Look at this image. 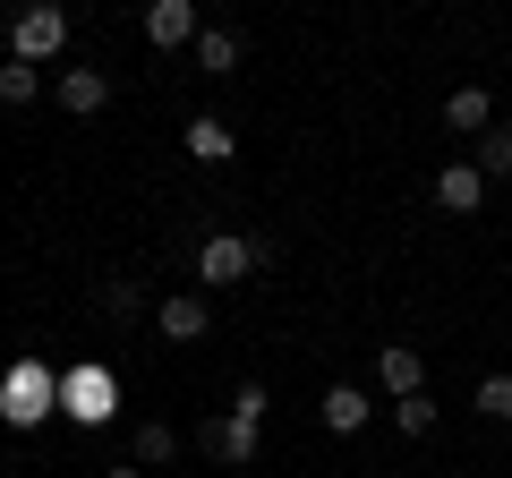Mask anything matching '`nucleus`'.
Returning a JSON list of instances; mask_svg holds the SVG:
<instances>
[{
  "label": "nucleus",
  "mask_w": 512,
  "mask_h": 478,
  "mask_svg": "<svg viewBox=\"0 0 512 478\" xmlns=\"http://www.w3.org/2000/svg\"><path fill=\"white\" fill-rule=\"evenodd\" d=\"M111 478H146V470H111Z\"/></svg>",
  "instance_id": "obj_21"
},
{
  "label": "nucleus",
  "mask_w": 512,
  "mask_h": 478,
  "mask_svg": "<svg viewBox=\"0 0 512 478\" xmlns=\"http://www.w3.org/2000/svg\"><path fill=\"white\" fill-rule=\"evenodd\" d=\"M35 94H43V69H26V60H9V69H0V103H9V111H26Z\"/></svg>",
  "instance_id": "obj_15"
},
{
  "label": "nucleus",
  "mask_w": 512,
  "mask_h": 478,
  "mask_svg": "<svg viewBox=\"0 0 512 478\" xmlns=\"http://www.w3.org/2000/svg\"><path fill=\"white\" fill-rule=\"evenodd\" d=\"M52 410H60V376L43 359H18V368L0 376V419L9 427H43Z\"/></svg>",
  "instance_id": "obj_1"
},
{
  "label": "nucleus",
  "mask_w": 512,
  "mask_h": 478,
  "mask_svg": "<svg viewBox=\"0 0 512 478\" xmlns=\"http://www.w3.org/2000/svg\"><path fill=\"white\" fill-rule=\"evenodd\" d=\"M478 410H487V419H512V376H487V385H478Z\"/></svg>",
  "instance_id": "obj_19"
},
{
  "label": "nucleus",
  "mask_w": 512,
  "mask_h": 478,
  "mask_svg": "<svg viewBox=\"0 0 512 478\" xmlns=\"http://www.w3.org/2000/svg\"><path fill=\"white\" fill-rule=\"evenodd\" d=\"M393 427H402V436H427V427H436V402H427V393H410V402H393Z\"/></svg>",
  "instance_id": "obj_18"
},
{
  "label": "nucleus",
  "mask_w": 512,
  "mask_h": 478,
  "mask_svg": "<svg viewBox=\"0 0 512 478\" xmlns=\"http://www.w3.org/2000/svg\"><path fill=\"white\" fill-rule=\"evenodd\" d=\"M256 265H265V248L239 239V231H214V239L197 248V282H205V291H231V282H248Z\"/></svg>",
  "instance_id": "obj_3"
},
{
  "label": "nucleus",
  "mask_w": 512,
  "mask_h": 478,
  "mask_svg": "<svg viewBox=\"0 0 512 478\" xmlns=\"http://www.w3.org/2000/svg\"><path fill=\"white\" fill-rule=\"evenodd\" d=\"M376 385L393 393V402H410V393H427V359H419L410 342H384V350H376Z\"/></svg>",
  "instance_id": "obj_6"
},
{
  "label": "nucleus",
  "mask_w": 512,
  "mask_h": 478,
  "mask_svg": "<svg viewBox=\"0 0 512 478\" xmlns=\"http://www.w3.org/2000/svg\"><path fill=\"white\" fill-rule=\"evenodd\" d=\"M171 453H180V436H171L163 419H146V427H137V461H146V470H163Z\"/></svg>",
  "instance_id": "obj_16"
},
{
  "label": "nucleus",
  "mask_w": 512,
  "mask_h": 478,
  "mask_svg": "<svg viewBox=\"0 0 512 478\" xmlns=\"http://www.w3.org/2000/svg\"><path fill=\"white\" fill-rule=\"evenodd\" d=\"M111 402H120V385H111V368H94V359L60 376V410H69V419L103 427V419H111Z\"/></svg>",
  "instance_id": "obj_4"
},
{
  "label": "nucleus",
  "mask_w": 512,
  "mask_h": 478,
  "mask_svg": "<svg viewBox=\"0 0 512 478\" xmlns=\"http://www.w3.org/2000/svg\"><path fill=\"white\" fill-rule=\"evenodd\" d=\"M154 333H163V342H205V299L197 291L163 299V308H154Z\"/></svg>",
  "instance_id": "obj_9"
},
{
  "label": "nucleus",
  "mask_w": 512,
  "mask_h": 478,
  "mask_svg": "<svg viewBox=\"0 0 512 478\" xmlns=\"http://www.w3.org/2000/svg\"><path fill=\"white\" fill-rule=\"evenodd\" d=\"M444 129H461V137H487V129H495V103H487V86H453V94H444Z\"/></svg>",
  "instance_id": "obj_8"
},
{
  "label": "nucleus",
  "mask_w": 512,
  "mask_h": 478,
  "mask_svg": "<svg viewBox=\"0 0 512 478\" xmlns=\"http://www.w3.org/2000/svg\"><path fill=\"white\" fill-rule=\"evenodd\" d=\"M197 35H205V26H197L188 0H154V9H146V43H154V52H197Z\"/></svg>",
  "instance_id": "obj_5"
},
{
  "label": "nucleus",
  "mask_w": 512,
  "mask_h": 478,
  "mask_svg": "<svg viewBox=\"0 0 512 478\" xmlns=\"http://www.w3.org/2000/svg\"><path fill=\"white\" fill-rule=\"evenodd\" d=\"M316 419H325V436H359V427H367V393L359 385H333L325 402H316Z\"/></svg>",
  "instance_id": "obj_11"
},
{
  "label": "nucleus",
  "mask_w": 512,
  "mask_h": 478,
  "mask_svg": "<svg viewBox=\"0 0 512 478\" xmlns=\"http://www.w3.org/2000/svg\"><path fill=\"white\" fill-rule=\"evenodd\" d=\"M436 205H444V214H478V205H487V171H478V163L436 171Z\"/></svg>",
  "instance_id": "obj_7"
},
{
  "label": "nucleus",
  "mask_w": 512,
  "mask_h": 478,
  "mask_svg": "<svg viewBox=\"0 0 512 478\" xmlns=\"http://www.w3.org/2000/svg\"><path fill=\"white\" fill-rule=\"evenodd\" d=\"M60 52H69V9H60V0H35V9L9 18V60L43 69V60H60Z\"/></svg>",
  "instance_id": "obj_2"
},
{
  "label": "nucleus",
  "mask_w": 512,
  "mask_h": 478,
  "mask_svg": "<svg viewBox=\"0 0 512 478\" xmlns=\"http://www.w3.org/2000/svg\"><path fill=\"white\" fill-rule=\"evenodd\" d=\"M205 444H214V453L231 461V470H248V461H256V427H248V419H231V410H222V419L205 427Z\"/></svg>",
  "instance_id": "obj_12"
},
{
  "label": "nucleus",
  "mask_w": 512,
  "mask_h": 478,
  "mask_svg": "<svg viewBox=\"0 0 512 478\" xmlns=\"http://www.w3.org/2000/svg\"><path fill=\"white\" fill-rule=\"evenodd\" d=\"M478 171H487V180H504V171H512V129H487V137H478Z\"/></svg>",
  "instance_id": "obj_17"
},
{
  "label": "nucleus",
  "mask_w": 512,
  "mask_h": 478,
  "mask_svg": "<svg viewBox=\"0 0 512 478\" xmlns=\"http://www.w3.org/2000/svg\"><path fill=\"white\" fill-rule=\"evenodd\" d=\"M197 69L205 77H231L239 69V35H214V26H205V35H197Z\"/></svg>",
  "instance_id": "obj_14"
},
{
  "label": "nucleus",
  "mask_w": 512,
  "mask_h": 478,
  "mask_svg": "<svg viewBox=\"0 0 512 478\" xmlns=\"http://www.w3.org/2000/svg\"><path fill=\"white\" fill-rule=\"evenodd\" d=\"M180 146H188V154H197V163H231V146H239V137H231V129H222L214 111H205V120H188V129H180Z\"/></svg>",
  "instance_id": "obj_13"
},
{
  "label": "nucleus",
  "mask_w": 512,
  "mask_h": 478,
  "mask_svg": "<svg viewBox=\"0 0 512 478\" xmlns=\"http://www.w3.org/2000/svg\"><path fill=\"white\" fill-rule=\"evenodd\" d=\"M60 103H69L77 120H94V111L111 103V77L103 69H60Z\"/></svg>",
  "instance_id": "obj_10"
},
{
  "label": "nucleus",
  "mask_w": 512,
  "mask_h": 478,
  "mask_svg": "<svg viewBox=\"0 0 512 478\" xmlns=\"http://www.w3.org/2000/svg\"><path fill=\"white\" fill-rule=\"evenodd\" d=\"M231 419H248V427H256V419H265V385H256V376H248V385H239V393H231Z\"/></svg>",
  "instance_id": "obj_20"
}]
</instances>
